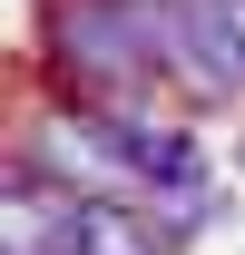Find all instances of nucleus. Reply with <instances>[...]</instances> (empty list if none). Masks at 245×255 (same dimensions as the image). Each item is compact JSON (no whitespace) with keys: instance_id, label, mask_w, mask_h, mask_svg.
<instances>
[{"instance_id":"f257e3e1","label":"nucleus","mask_w":245,"mask_h":255,"mask_svg":"<svg viewBox=\"0 0 245 255\" xmlns=\"http://www.w3.org/2000/svg\"><path fill=\"white\" fill-rule=\"evenodd\" d=\"M39 59L59 79V98H108V89H157V39L147 0H49L39 10Z\"/></svg>"},{"instance_id":"f03ea898","label":"nucleus","mask_w":245,"mask_h":255,"mask_svg":"<svg viewBox=\"0 0 245 255\" xmlns=\"http://www.w3.org/2000/svg\"><path fill=\"white\" fill-rule=\"evenodd\" d=\"M10 157L39 167V177H59V187H79V196H137V177H127V157H118V137H108V128H98V108H79V98H49V108L10 137Z\"/></svg>"},{"instance_id":"7ed1b4c3","label":"nucleus","mask_w":245,"mask_h":255,"mask_svg":"<svg viewBox=\"0 0 245 255\" xmlns=\"http://www.w3.org/2000/svg\"><path fill=\"white\" fill-rule=\"evenodd\" d=\"M69 255H177V246L147 226V206H137V196H79Z\"/></svg>"},{"instance_id":"20e7f679","label":"nucleus","mask_w":245,"mask_h":255,"mask_svg":"<svg viewBox=\"0 0 245 255\" xmlns=\"http://www.w3.org/2000/svg\"><path fill=\"white\" fill-rule=\"evenodd\" d=\"M137 206H147V226L167 236V246H196V236L226 216V187H216V177H186V187H157V196H137Z\"/></svg>"}]
</instances>
